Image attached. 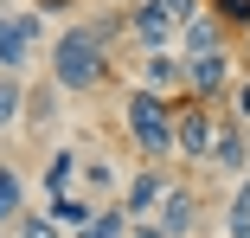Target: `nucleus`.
<instances>
[{
    "instance_id": "39448f33",
    "label": "nucleus",
    "mask_w": 250,
    "mask_h": 238,
    "mask_svg": "<svg viewBox=\"0 0 250 238\" xmlns=\"http://www.w3.org/2000/svg\"><path fill=\"white\" fill-rule=\"evenodd\" d=\"M237 90V58L231 52H212V58H186V103H225Z\"/></svg>"
},
{
    "instance_id": "9b49d317",
    "label": "nucleus",
    "mask_w": 250,
    "mask_h": 238,
    "mask_svg": "<svg viewBox=\"0 0 250 238\" xmlns=\"http://www.w3.org/2000/svg\"><path fill=\"white\" fill-rule=\"evenodd\" d=\"M212 52H231V32L218 26V13H199L180 26V58H212Z\"/></svg>"
},
{
    "instance_id": "f03ea898",
    "label": "nucleus",
    "mask_w": 250,
    "mask_h": 238,
    "mask_svg": "<svg viewBox=\"0 0 250 238\" xmlns=\"http://www.w3.org/2000/svg\"><path fill=\"white\" fill-rule=\"evenodd\" d=\"M173 116H180V103L154 97V90H141V84L122 97V129H128L135 155H141L147 167H167V161H180V155H173Z\"/></svg>"
},
{
    "instance_id": "4be33fe9",
    "label": "nucleus",
    "mask_w": 250,
    "mask_h": 238,
    "mask_svg": "<svg viewBox=\"0 0 250 238\" xmlns=\"http://www.w3.org/2000/svg\"><path fill=\"white\" fill-rule=\"evenodd\" d=\"M13 238H64L45 213H20V225H13Z\"/></svg>"
},
{
    "instance_id": "393cba45",
    "label": "nucleus",
    "mask_w": 250,
    "mask_h": 238,
    "mask_svg": "<svg viewBox=\"0 0 250 238\" xmlns=\"http://www.w3.org/2000/svg\"><path fill=\"white\" fill-rule=\"evenodd\" d=\"M128 238H167V232H161L154 219H135V232H128Z\"/></svg>"
},
{
    "instance_id": "a211bd4d",
    "label": "nucleus",
    "mask_w": 250,
    "mask_h": 238,
    "mask_svg": "<svg viewBox=\"0 0 250 238\" xmlns=\"http://www.w3.org/2000/svg\"><path fill=\"white\" fill-rule=\"evenodd\" d=\"M225 238H250V174L231 187V206H225Z\"/></svg>"
},
{
    "instance_id": "6ab92c4d",
    "label": "nucleus",
    "mask_w": 250,
    "mask_h": 238,
    "mask_svg": "<svg viewBox=\"0 0 250 238\" xmlns=\"http://www.w3.org/2000/svg\"><path fill=\"white\" fill-rule=\"evenodd\" d=\"M26 122V77H0V129Z\"/></svg>"
},
{
    "instance_id": "aec40b11",
    "label": "nucleus",
    "mask_w": 250,
    "mask_h": 238,
    "mask_svg": "<svg viewBox=\"0 0 250 238\" xmlns=\"http://www.w3.org/2000/svg\"><path fill=\"white\" fill-rule=\"evenodd\" d=\"M206 13H218V26H225L231 39L250 32V0H206Z\"/></svg>"
},
{
    "instance_id": "423d86ee",
    "label": "nucleus",
    "mask_w": 250,
    "mask_h": 238,
    "mask_svg": "<svg viewBox=\"0 0 250 238\" xmlns=\"http://www.w3.org/2000/svg\"><path fill=\"white\" fill-rule=\"evenodd\" d=\"M218 180H244L250 174V122H237L231 110L218 116V135H212V161H206Z\"/></svg>"
},
{
    "instance_id": "1a4fd4ad",
    "label": "nucleus",
    "mask_w": 250,
    "mask_h": 238,
    "mask_svg": "<svg viewBox=\"0 0 250 238\" xmlns=\"http://www.w3.org/2000/svg\"><path fill=\"white\" fill-rule=\"evenodd\" d=\"M167 187H173L167 167H147V161H141V167L122 180V213H128V219H154V206L167 200Z\"/></svg>"
},
{
    "instance_id": "4468645a",
    "label": "nucleus",
    "mask_w": 250,
    "mask_h": 238,
    "mask_svg": "<svg viewBox=\"0 0 250 238\" xmlns=\"http://www.w3.org/2000/svg\"><path fill=\"white\" fill-rule=\"evenodd\" d=\"M77 187H83L90 200H103V206H109V200H122V193H116V187H122V167H116L109 155H90V161H83V180H77Z\"/></svg>"
},
{
    "instance_id": "bb28decb",
    "label": "nucleus",
    "mask_w": 250,
    "mask_h": 238,
    "mask_svg": "<svg viewBox=\"0 0 250 238\" xmlns=\"http://www.w3.org/2000/svg\"><path fill=\"white\" fill-rule=\"evenodd\" d=\"M199 238H218V232H199Z\"/></svg>"
},
{
    "instance_id": "0eeeda50",
    "label": "nucleus",
    "mask_w": 250,
    "mask_h": 238,
    "mask_svg": "<svg viewBox=\"0 0 250 238\" xmlns=\"http://www.w3.org/2000/svg\"><path fill=\"white\" fill-rule=\"evenodd\" d=\"M199 219H206V200H199V187H186V180H173L167 200L154 206V225L167 238H199Z\"/></svg>"
},
{
    "instance_id": "6e6552de",
    "label": "nucleus",
    "mask_w": 250,
    "mask_h": 238,
    "mask_svg": "<svg viewBox=\"0 0 250 238\" xmlns=\"http://www.w3.org/2000/svg\"><path fill=\"white\" fill-rule=\"evenodd\" d=\"M135 84L154 90V97H167V103H180V97H186V58H180V52H141Z\"/></svg>"
},
{
    "instance_id": "5701e85b",
    "label": "nucleus",
    "mask_w": 250,
    "mask_h": 238,
    "mask_svg": "<svg viewBox=\"0 0 250 238\" xmlns=\"http://www.w3.org/2000/svg\"><path fill=\"white\" fill-rule=\"evenodd\" d=\"M154 7H161L173 26H186V20H199V13H206V0H154Z\"/></svg>"
},
{
    "instance_id": "f3484780",
    "label": "nucleus",
    "mask_w": 250,
    "mask_h": 238,
    "mask_svg": "<svg viewBox=\"0 0 250 238\" xmlns=\"http://www.w3.org/2000/svg\"><path fill=\"white\" fill-rule=\"evenodd\" d=\"M128 232H135V219L122 213V200H109V206H96V219H90L77 238H128Z\"/></svg>"
},
{
    "instance_id": "9d476101",
    "label": "nucleus",
    "mask_w": 250,
    "mask_h": 238,
    "mask_svg": "<svg viewBox=\"0 0 250 238\" xmlns=\"http://www.w3.org/2000/svg\"><path fill=\"white\" fill-rule=\"evenodd\" d=\"M128 39L141 45V52H180V26L154 7V0H141V7H128Z\"/></svg>"
},
{
    "instance_id": "7ed1b4c3",
    "label": "nucleus",
    "mask_w": 250,
    "mask_h": 238,
    "mask_svg": "<svg viewBox=\"0 0 250 238\" xmlns=\"http://www.w3.org/2000/svg\"><path fill=\"white\" fill-rule=\"evenodd\" d=\"M45 39V13L39 7H20V13H0V77H26L32 52Z\"/></svg>"
},
{
    "instance_id": "412c9836",
    "label": "nucleus",
    "mask_w": 250,
    "mask_h": 238,
    "mask_svg": "<svg viewBox=\"0 0 250 238\" xmlns=\"http://www.w3.org/2000/svg\"><path fill=\"white\" fill-rule=\"evenodd\" d=\"M90 32H96V39H103L109 52H116V45L128 39V13H96V20H90Z\"/></svg>"
},
{
    "instance_id": "f257e3e1",
    "label": "nucleus",
    "mask_w": 250,
    "mask_h": 238,
    "mask_svg": "<svg viewBox=\"0 0 250 238\" xmlns=\"http://www.w3.org/2000/svg\"><path fill=\"white\" fill-rule=\"evenodd\" d=\"M109 71H116V52L90 32V20H71L52 39V84L64 90V97H90Z\"/></svg>"
},
{
    "instance_id": "dca6fc26",
    "label": "nucleus",
    "mask_w": 250,
    "mask_h": 238,
    "mask_svg": "<svg viewBox=\"0 0 250 238\" xmlns=\"http://www.w3.org/2000/svg\"><path fill=\"white\" fill-rule=\"evenodd\" d=\"M58 97H64V90H58L52 77H45V84H26V129H52Z\"/></svg>"
},
{
    "instance_id": "b1692460",
    "label": "nucleus",
    "mask_w": 250,
    "mask_h": 238,
    "mask_svg": "<svg viewBox=\"0 0 250 238\" xmlns=\"http://www.w3.org/2000/svg\"><path fill=\"white\" fill-rule=\"evenodd\" d=\"M231 116H237V122H250V77L231 90Z\"/></svg>"
},
{
    "instance_id": "f8f14e48",
    "label": "nucleus",
    "mask_w": 250,
    "mask_h": 238,
    "mask_svg": "<svg viewBox=\"0 0 250 238\" xmlns=\"http://www.w3.org/2000/svg\"><path fill=\"white\" fill-rule=\"evenodd\" d=\"M45 219H52V225H58L64 238H77V232H83V225L96 219V200H90V193H58L52 206H45Z\"/></svg>"
},
{
    "instance_id": "2eb2a0df",
    "label": "nucleus",
    "mask_w": 250,
    "mask_h": 238,
    "mask_svg": "<svg viewBox=\"0 0 250 238\" xmlns=\"http://www.w3.org/2000/svg\"><path fill=\"white\" fill-rule=\"evenodd\" d=\"M20 213H26V174L13 161H0V232H13Z\"/></svg>"
},
{
    "instance_id": "cd10ccee",
    "label": "nucleus",
    "mask_w": 250,
    "mask_h": 238,
    "mask_svg": "<svg viewBox=\"0 0 250 238\" xmlns=\"http://www.w3.org/2000/svg\"><path fill=\"white\" fill-rule=\"evenodd\" d=\"M244 52H250V32H244Z\"/></svg>"
},
{
    "instance_id": "20e7f679",
    "label": "nucleus",
    "mask_w": 250,
    "mask_h": 238,
    "mask_svg": "<svg viewBox=\"0 0 250 238\" xmlns=\"http://www.w3.org/2000/svg\"><path fill=\"white\" fill-rule=\"evenodd\" d=\"M218 116H225V110H212V103H186V97H180V116H173V155H180L186 167H206V161H212Z\"/></svg>"
},
{
    "instance_id": "ddd939ff",
    "label": "nucleus",
    "mask_w": 250,
    "mask_h": 238,
    "mask_svg": "<svg viewBox=\"0 0 250 238\" xmlns=\"http://www.w3.org/2000/svg\"><path fill=\"white\" fill-rule=\"evenodd\" d=\"M77 180H83V155L71 148V142H64V148H52V161H45V193H77Z\"/></svg>"
},
{
    "instance_id": "a878e982",
    "label": "nucleus",
    "mask_w": 250,
    "mask_h": 238,
    "mask_svg": "<svg viewBox=\"0 0 250 238\" xmlns=\"http://www.w3.org/2000/svg\"><path fill=\"white\" fill-rule=\"evenodd\" d=\"M39 13H71V0H32Z\"/></svg>"
}]
</instances>
